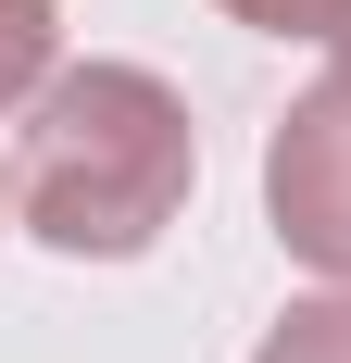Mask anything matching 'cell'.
<instances>
[{"instance_id": "2", "label": "cell", "mask_w": 351, "mask_h": 363, "mask_svg": "<svg viewBox=\"0 0 351 363\" xmlns=\"http://www.w3.org/2000/svg\"><path fill=\"white\" fill-rule=\"evenodd\" d=\"M264 213H276V238L314 263V276H351V75H326V88H301V101L276 113Z\"/></svg>"}, {"instance_id": "4", "label": "cell", "mask_w": 351, "mask_h": 363, "mask_svg": "<svg viewBox=\"0 0 351 363\" xmlns=\"http://www.w3.org/2000/svg\"><path fill=\"white\" fill-rule=\"evenodd\" d=\"M50 88V0H0V113Z\"/></svg>"}, {"instance_id": "3", "label": "cell", "mask_w": 351, "mask_h": 363, "mask_svg": "<svg viewBox=\"0 0 351 363\" xmlns=\"http://www.w3.org/2000/svg\"><path fill=\"white\" fill-rule=\"evenodd\" d=\"M251 363H351V289H326V301H288L276 313V338Z\"/></svg>"}, {"instance_id": "7", "label": "cell", "mask_w": 351, "mask_h": 363, "mask_svg": "<svg viewBox=\"0 0 351 363\" xmlns=\"http://www.w3.org/2000/svg\"><path fill=\"white\" fill-rule=\"evenodd\" d=\"M0 213H13V201H0Z\"/></svg>"}, {"instance_id": "5", "label": "cell", "mask_w": 351, "mask_h": 363, "mask_svg": "<svg viewBox=\"0 0 351 363\" xmlns=\"http://www.w3.org/2000/svg\"><path fill=\"white\" fill-rule=\"evenodd\" d=\"M239 26H264V38H326L339 26V0H226Z\"/></svg>"}, {"instance_id": "1", "label": "cell", "mask_w": 351, "mask_h": 363, "mask_svg": "<svg viewBox=\"0 0 351 363\" xmlns=\"http://www.w3.org/2000/svg\"><path fill=\"white\" fill-rule=\"evenodd\" d=\"M188 176H201V125L151 63H75L38 88L26 138L0 163V201L26 238L75 263H126L151 251L176 213H188Z\"/></svg>"}, {"instance_id": "6", "label": "cell", "mask_w": 351, "mask_h": 363, "mask_svg": "<svg viewBox=\"0 0 351 363\" xmlns=\"http://www.w3.org/2000/svg\"><path fill=\"white\" fill-rule=\"evenodd\" d=\"M326 50H339V75H351V0H339V26H326Z\"/></svg>"}]
</instances>
